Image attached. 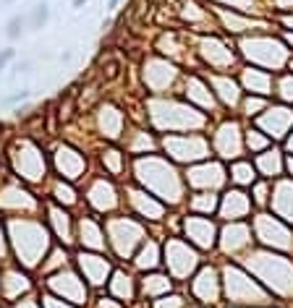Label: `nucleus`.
Masks as SVG:
<instances>
[{
  "mask_svg": "<svg viewBox=\"0 0 293 308\" xmlns=\"http://www.w3.org/2000/svg\"><path fill=\"white\" fill-rule=\"evenodd\" d=\"M16 58V50L13 47H6V50H0V71H6V65Z\"/></svg>",
  "mask_w": 293,
  "mask_h": 308,
  "instance_id": "obj_8",
  "label": "nucleus"
},
{
  "mask_svg": "<svg viewBox=\"0 0 293 308\" xmlns=\"http://www.w3.org/2000/svg\"><path fill=\"white\" fill-rule=\"evenodd\" d=\"M81 267H86L89 272H92L95 282H102L97 272H107V267H105V264H95V261H92V256H81Z\"/></svg>",
  "mask_w": 293,
  "mask_h": 308,
  "instance_id": "obj_6",
  "label": "nucleus"
},
{
  "mask_svg": "<svg viewBox=\"0 0 293 308\" xmlns=\"http://www.w3.org/2000/svg\"><path fill=\"white\" fill-rule=\"evenodd\" d=\"M27 97H29V89H18V92H13L11 97H6V99H3V105H6V107H11V105H18V102H24Z\"/></svg>",
  "mask_w": 293,
  "mask_h": 308,
  "instance_id": "obj_7",
  "label": "nucleus"
},
{
  "mask_svg": "<svg viewBox=\"0 0 293 308\" xmlns=\"http://www.w3.org/2000/svg\"><path fill=\"white\" fill-rule=\"evenodd\" d=\"M29 68H32V60H18V63L13 65V73H16V76H18V73H27Z\"/></svg>",
  "mask_w": 293,
  "mask_h": 308,
  "instance_id": "obj_12",
  "label": "nucleus"
},
{
  "mask_svg": "<svg viewBox=\"0 0 293 308\" xmlns=\"http://www.w3.org/2000/svg\"><path fill=\"white\" fill-rule=\"evenodd\" d=\"M246 84H249L252 89H257V92H267L269 79L262 76V73H257V71H249V73H246Z\"/></svg>",
  "mask_w": 293,
  "mask_h": 308,
  "instance_id": "obj_5",
  "label": "nucleus"
},
{
  "mask_svg": "<svg viewBox=\"0 0 293 308\" xmlns=\"http://www.w3.org/2000/svg\"><path fill=\"white\" fill-rule=\"evenodd\" d=\"M288 167H290V172H293V160H290V162H288Z\"/></svg>",
  "mask_w": 293,
  "mask_h": 308,
  "instance_id": "obj_18",
  "label": "nucleus"
},
{
  "mask_svg": "<svg viewBox=\"0 0 293 308\" xmlns=\"http://www.w3.org/2000/svg\"><path fill=\"white\" fill-rule=\"evenodd\" d=\"M290 149H293V141H290Z\"/></svg>",
  "mask_w": 293,
  "mask_h": 308,
  "instance_id": "obj_19",
  "label": "nucleus"
},
{
  "mask_svg": "<svg viewBox=\"0 0 293 308\" xmlns=\"http://www.w3.org/2000/svg\"><path fill=\"white\" fill-rule=\"evenodd\" d=\"M0 3H3V6H11V3H13V0H0Z\"/></svg>",
  "mask_w": 293,
  "mask_h": 308,
  "instance_id": "obj_17",
  "label": "nucleus"
},
{
  "mask_svg": "<svg viewBox=\"0 0 293 308\" xmlns=\"http://www.w3.org/2000/svg\"><path fill=\"white\" fill-rule=\"evenodd\" d=\"M249 209V201H246L243 193H231L228 201H225V214H243Z\"/></svg>",
  "mask_w": 293,
  "mask_h": 308,
  "instance_id": "obj_2",
  "label": "nucleus"
},
{
  "mask_svg": "<svg viewBox=\"0 0 293 308\" xmlns=\"http://www.w3.org/2000/svg\"><path fill=\"white\" fill-rule=\"evenodd\" d=\"M118 3L121 0H107V8H118Z\"/></svg>",
  "mask_w": 293,
  "mask_h": 308,
  "instance_id": "obj_15",
  "label": "nucleus"
},
{
  "mask_svg": "<svg viewBox=\"0 0 293 308\" xmlns=\"http://www.w3.org/2000/svg\"><path fill=\"white\" fill-rule=\"evenodd\" d=\"M48 18H50V8H48V3H39V6L32 8V13H29V18H27V24H29L32 29H42L44 24H48Z\"/></svg>",
  "mask_w": 293,
  "mask_h": 308,
  "instance_id": "obj_1",
  "label": "nucleus"
},
{
  "mask_svg": "<svg viewBox=\"0 0 293 308\" xmlns=\"http://www.w3.org/2000/svg\"><path fill=\"white\" fill-rule=\"evenodd\" d=\"M84 3H86V0H74V8H81Z\"/></svg>",
  "mask_w": 293,
  "mask_h": 308,
  "instance_id": "obj_16",
  "label": "nucleus"
},
{
  "mask_svg": "<svg viewBox=\"0 0 293 308\" xmlns=\"http://www.w3.org/2000/svg\"><path fill=\"white\" fill-rule=\"evenodd\" d=\"M257 107H259L257 99H249V102H246V110H249V113H252V110H257Z\"/></svg>",
  "mask_w": 293,
  "mask_h": 308,
  "instance_id": "obj_14",
  "label": "nucleus"
},
{
  "mask_svg": "<svg viewBox=\"0 0 293 308\" xmlns=\"http://www.w3.org/2000/svg\"><path fill=\"white\" fill-rule=\"evenodd\" d=\"M236 181H241V183H249V181H252V170L246 167V165H238V167H236Z\"/></svg>",
  "mask_w": 293,
  "mask_h": 308,
  "instance_id": "obj_9",
  "label": "nucleus"
},
{
  "mask_svg": "<svg viewBox=\"0 0 293 308\" xmlns=\"http://www.w3.org/2000/svg\"><path fill=\"white\" fill-rule=\"evenodd\" d=\"M283 94H285L288 99H293V81H290V79L283 84Z\"/></svg>",
  "mask_w": 293,
  "mask_h": 308,
  "instance_id": "obj_13",
  "label": "nucleus"
},
{
  "mask_svg": "<svg viewBox=\"0 0 293 308\" xmlns=\"http://www.w3.org/2000/svg\"><path fill=\"white\" fill-rule=\"evenodd\" d=\"M139 264H142V267H152V264H154V248H152V246H149V248L142 253Z\"/></svg>",
  "mask_w": 293,
  "mask_h": 308,
  "instance_id": "obj_11",
  "label": "nucleus"
},
{
  "mask_svg": "<svg viewBox=\"0 0 293 308\" xmlns=\"http://www.w3.org/2000/svg\"><path fill=\"white\" fill-rule=\"evenodd\" d=\"M149 279H152V282H149V290H152V293L168 288V279H165V277H149Z\"/></svg>",
  "mask_w": 293,
  "mask_h": 308,
  "instance_id": "obj_10",
  "label": "nucleus"
},
{
  "mask_svg": "<svg viewBox=\"0 0 293 308\" xmlns=\"http://www.w3.org/2000/svg\"><path fill=\"white\" fill-rule=\"evenodd\" d=\"M191 230L196 233V240L201 246H210L212 243V227L207 222H191Z\"/></svg>",
  "mask_w": 293,
  "mask_h": 308,
  "instance_id": "obj_4",
  "label": "nucleus"
},
{
  "mask_svg": "<svg viewBox=\"0 0 293 308\" xmlns=\"http://www.w3.org/2000/svg\"><path fill=\"white\" fill-rule=\"evenodd\" d=\"M24 27H27V16L16 13V16L8 21V24H6V37H8V39H18L21 32H24Z\"/></svg>",
  "mask_w": 293,
  "mask_h": 308,
  "instance_id": "obj_3",
  "label": "nucleus"
}]
</instances>
